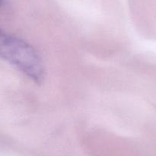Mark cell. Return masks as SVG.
<instances>
[{"instance_id":"1","label":"cell","mask_w":156,"mask_h":156,"mask_svg":"<svg viewBox=\"0 0 156 156\" xmlns=\"http://www.w3.org/2000/svg\"><path fill=\"white\" fill-rule=\"evenodd\" d=\"M0 54L3 59L36 83H41L44 79L45 72L41 57L24 40L2 31Z\"/></svg>"}]
</instances>
